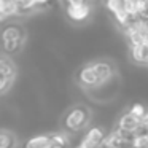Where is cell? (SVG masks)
<instances>
[{
  "instance_id": "1",
  "label": "cell",
  "mask_w": 148,
  "mask_h": 148,
  "mask_svg": "<svg viewBox=\"0 0 148 148\" xmlns=\"http://www.w3.org/2000/svg\"><path fill=\"white\" fill-rule=\"evenodd\" d=\"M115 77L112 64L105 61H94L88 62L78 72V83L83 88H99L105 86Z\"/></svg>"
},
{
  "instance_id": "2",
  "label": "cell",
  "mask_w": 148,
  "mask_h": 148,
  "mask_svg": "<svg viewBox=\"0 0 148 148\" xmlns=\"http://www.w3.org/2000/svg\"><path fill=\"white\" fill-rule=\"evenodd\" d=\"M89 118H91L89 108L84 107V105H81V103H78V105H73L67 113H65L64 127H65V131H69L70 134L80 132L88 126Z\"/></svg>"
},
{
  "instance_id": "3",
  "label": "cell",
  "mask_w": 148,
  "mask_h": 148,
  "mask_svg": "<svg viewBox=\"0 0 148 148\" xmlns=\"http://www.w3.org/2000/svg\"><path fill=\"white\" fill-rule=\"evenodd\" d=\"M24 42H26V34H24L23 27L18 24H10L3 29L2 32V45H3V51L7 54H14L23 48Z\"/></svg>"
},
{
  "instance_id": "4",
  "label": "cell",
  "mask_w": 148,
  "mask_h": 148,
  "mask_svg": "<svg viewBox=\"0 0 148 148\" xmlns=\"http://www.w3.org/2000/svg\"><path fill=\"white\" fill-rule=\"evenodd\" d=\"M16 75L18 70L16 65H14V61L10 58V54L3 53L0 58V92L7 94L10 88H13Z\"/></svg>"
},
{
  "instance_id": "5",
  "label": "cell",
  "mask_w": 148,
  "mask_h": 148,
  "mask_svg": "<svg viewBox=\"0 0 148 148\" xmlns=\"http://www.w3.org/2000/svg\"><path fill=\"white\" fill-rule=\"evenodd\" d=\"M123 30L131 45L148 43V18H134Z\"/></svg>"
},
{
  "instance_id": "6",
  "label": "cell",
  "mask_w": 148,
  "mask_h": 148,
  "mask_svg": "<svg viewBox=\"0 0 148 148\" xmlns=\"http://www.w3.org/2000/svg\"><path fill=\"white\" fill-rule=\"evenodd\" d=\"M105 132L100 126H94V127L88 129L84 135L81 137L80 143L75 145V148H99L102 145L103 138H105Z\"/></svg>"
},
{
  "instance_id": "7",
  "label": "cell",
  "mask_w": 148,
  "mask_h": 148,
  "mask_svg": "<svg viewBox=\"0 0 148 148\" xmlns=\"http://www.w3.org/2000/svg\"><path fill=\"white\" fill-rule=\"evenodd\" d=\"M65 13L75 23L88 19L91 13V5L88 2H73V3H65Z\"/></svg>"
},
{
  "instance_id": "8",
  "label": "cell",
  "mask_w": 148,
  "mask_h": 148,
  "mask_svg": "<svg viewBox=\"0 0 148 148\" xmlns=\"http://www.w3.org/2000/svg\"><path fill=\"white\" fill-rule=\"evenodd\" d=\"M140 127H142V118L135 116L131 110H127V112H126L124 115H121L118 119V129H121V131L127 132V134H131V135H134L135 132H138Z\"/></svg>"
},
{
  "instance_id": "9",
  "label": "cell",
  "mask_w": 148,
  "mask_h": 148,
  "mask_svg": "<svg viewBox=\"0 0 148 148\" xmlns=\"http://www.w3.org/2000/svg\"><path fill=\"white\" fill-rule=\"evenodd\" d=\"M21 14V8L16 0H0V18L2 21H7L8 18H13Z\"/></svg>"
},
{
  "instance_id": "10",
  "label": "cell",
  "mask_w": 148,
  "mask_h": 148,
  "mask_svg": "<svg viewBox=\"0 0 148 148\" xmlns=\"http://www.w3.org/2000/svg\"><path fill=\"white\" fill-rule=\"evenodd\" d=\"M131 58L137 64H148V43L131 45Z\"/></svg>"
},
{
  "instance_id": "11",
  "label": "cell",
  "mask_w": 148,
  "mask_h": 148,
  "mask_svg": "<svg viewBox=\"0 0 148 148\" xmlns=\"http://www.w3.org/2000/svg\"><path fill=\"white\" fill-rule=\"evenodd\" d=\"M24 148H51V134L34 135L26 142Z\"/></svg>"
},
{
  "instance_id": "12",
  "label": "cell",
  "mask_w": 148,
  "mask_h": 148,
  "mask_svg": "<svg viewBox=\"0 0 148 148\" xmlns=\"http://www.w3.org/2000/svg\"><path fill=\"white\" fill-rule=\"evenodd\" d=\"M16 143H18V138H16V134L10 129H2L0 132V148H16Z\"/></svg>"
},
{
  "instance_id": "13",
  "label": "cell",
  "mask_w": 148,
  "mask_h": 148,
  "mask_svg": "<svg viewBox=\"0 0 148 148\" xmlns=\"http://www.w3.org/2000/svg\"><path fill=\"white\" fill-rule=\"evenodd\" d=\"M129 110H131L135 116H138V118H143L145 113H147V110H145V107L142 105V103H134V105H132Z\"/></svg>"
},
{
  "instance_id": "14",
  "label": "cell",
  "mask_w": 148,
  "mask_h": 148,
  "mask_svg": "<svg viewBox=\"0 0 148 148\" xmlns=\"http://www.w3.org/2000/svg\"><path fill=\"white\" fill-rule=\"evenodd\" d=\"M37 5V8H43V7H48L51 3V0H34Z\"/></svg>"
},
{
  "instance_id": "15",
  "label": "cell",
  "mask_w": 148,
  "mask_h": 148,
  "mask_svg": "<svg viewBox=\"0 0 148 148\" xmlns=\"http://www.w3.org/2000/svg\"><path fill=\"white\" fill-rule=\"evenodd\" d=\"M140 129H143V131H148V112L145 113V116L142 118V127Z\"/></svg>"
},
{
  "instance_id": "16",
  "label": "cell",
  "mask_w": 148,
  "mask_h": 148,
  "mask_svg": "<svg viewBox=\"0 0 148 148\" xmlns=\"http://www.w3.org/2000/svg\"><path fill=\"white\" fill-rule=\"evenodd\" d=\"M73 2H88V0H65V3H73Z\"/></svg>"
},
{
  "instance_id": "17",
  "label": "cell",
  "mask_w": 148,
  "mask_h": 148,
  "mask_svg": "<svg viewBox=\"0 0 148 148\" xmlns=\"http://www.w3.org/2000/svg\"><path fill=\"white\" fill-rule=\"evenodd\" d=\"M91 2H97V0H91Z\"/></svg>"
}]
</instances>
